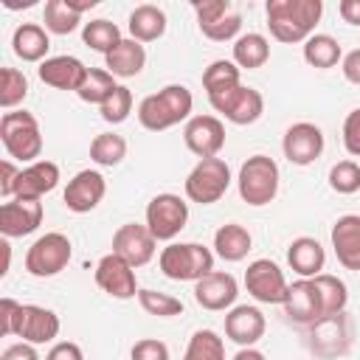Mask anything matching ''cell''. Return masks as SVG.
<instances>
[{
    "label": "cell",
    "instance_id": "ffe728a7",
    "mask_svg": "<svg viewBox=\"0 0 360 360\" xmlns=\"http://www.w3.org/2000/svg\"><path fill=\"white\" fill-rule=\"evenodd\" d=\"M329 239H332L338 264L346 270H360V214L338 217Z\"/></svg>",
    "mask_w": 360,
    "mask_h": 360
},
{
    "label": "cell",
    "instance_id": "11a10c76",
    "mask_svg": "<svg viewBox=\"0 0 360 360\" xmlns=\"http://www.w3.org/2000/svg\"><path fill=\"white\" fill-rule=\"evenodd\" d=\"M3 6H6V8H31L34 0H22V3H20V0H3Z\"/></svg>",
    "mask_w": 360,
    "mask_h": 360
},
{
    "label": "cell",
    "instance_id": "60d3db41",
    "mask_svg": "<svg viewBox=\"0 0 360 360\" xmlns=\"http://www.w3.org/2000/svg\"><path fill=\"white\" fill-rule=\"evenodd\" d=\"M329 188L338 194L360 191V163L357 160H338L329 169Z\"/></svg>",
    "mask_w": 360,
    "mask_h": 360
},
{
    "label": "cell",
    "instance_id": "1f68e13d",
    "mask_svg": "<svg viewBox=\"0 0 360 360\" xmlns=\"http://www.w3.org/2000/svg\"><path fill=\"white\" fill-rule=\"evenodd\" d=\"M312 284H315L318 298H321V315H323V318L340 315L343 307H346V301H349V290H346V284H343L338 276H332V273H321V276H315Z\"/></svg>",
    "mask_w": 360,
    "mask_h": 360
},
{
    "label": "cell",
    "instance_id": "7c38bea8",
    "mask_svg": "<svg viewBox=\"0 0 360 360\" xmlns=\"http://www.w3.org/2000/svg\"><path fill=\"white\" fill-rule=\"evenodd\" d=\"M281 152L292 166H309L323 155V132L318 124L298 121L287 127L281 138Z\"/></svg>",
    "mask_w": 360,
    "mask_h": 360
},
{
    "label": "cell",
    "instance_id": "277c9868",
    "mask_svg": "<svg viewBox=\"0 0 360 360\" xmlns=\"http://www.w3.org/2000/svg\"><path fill=\"white\" fill-rule=\"evenodd\" d=\"M158 264L172 281H200L214 273V253L200 242H172L160 250Z\"/></svg>",
    "mask_w": 360,
    "mask_h": 360
},
{
    "label": "cell",
    "instance_id": "b9f144b4",
    "mask_svg": "<svg viewBox=\"0 0 360 360\" xmlns=\"http://www.w3.org/2000/svg\"><path fill=\"white\" fill-rule=\"evenodd\" d=\"M239 28H242V14L239 11H228L225 17H219L217 22L200 25L202 37H208L211 42H228V39H239Z\"/></svg>",
    "mask_w": 360,
    "mask_h": 360
},
{
    "label": "cell",
    "instance_id": "e575fe53",
    "mask_svg": "<svg viewBox=\"0 0 360 360\" xmlns=\"http://www.w3.org/2000/svg\"><path fill=\"white\" fill-rule=\"evenodd\" d=\"M118 84H115V76L107 70V68H87V76H84V82L79 84V90H76V96L82 98V101H87V104H104L107 101V96L115 90Z\"/></svg>",
    "mask_w": 360,
    "mask_h": 360
},
{
    "label": "cell",
    "instance_id": "3957f363",
    "mask_svg": "<svg viewBox=\"0 0 360 360\" xmlns=\"http://www.w3.org/2000/svg\"><path fill=\"white\" fill-rule=\"evenodd\" d=\"M0 141L8 158L20 163H37L42 155V132L39 121L28 110H11L0 118Z\"/></svg>",
    "mask_w": 360,
    "mask_h": 360
},
{
    "label": "cell",
    "instance_id": "ab89813d",
    "mask_svg": "<svg viewBox=\"0 0 360 360\" xmlns=\"http://www.w3.org/2000/svg\"><path fill=\"white\" fill-rule=\"evenodd\" d=\"M98 112H101V118L107 124H124L129 118V112H132V90L127 84H118L107 96V101L98 107Z\"/></svg>",
    "mask_w": 360,
    "mask_h": 360
},
{
    "label": "cell",
    "instance_id": "6da1fadb",
    "mask_svg": "<svg viewBox=\"0 0 360 360\" xmlns=\"http://www.w3.org/2000/svg\"><path fill=\"white\" fill-rule=\"evenodd\" d=\"M270 37L278 42H307L323 14L321 0H267L264 6Z\"/></svg>",
    "mask_w": 360,
    "mask_h": 360
},
{
    "label": "cell",
    "instance_id": "f1b7e54d",
    "mask_svg": "<svg viewBox=\"0 0 360 360\" xmlns=\"http://www.w3.org/2000/svg\"><path fill=\"white\" fill-rule=\"evenodd\" d=\"M270 59V42L264 34H242L239 39H233V65L242 70H256Z\"/></svg>",
    "mask_w": 360,
    "mask_h": 360
},
{
    "label": "cell",
    "instance_id": "7a4b0ae2",
    "mask_svg": "<svg viewBox=\"0 0 360 360\" xmlns=\"http://www.w3.org/2000/svg\"><path fill=\"white\" fill-rule=\"evenodd\" d=\"M191 107H194V96L186 84H166L163 90L146 96L138 104V121L149 132H163L177 127L180 121H188Z\"/></svg>",
    "mask_w": 360,
    "mask_h": 360
},
{
    "label": "cell",
    "instance_id": "d4e9b609",
    "mask_svg": "<svg viewBox=\"0 0 360 360\" xmlns=\"http://www.w3.org/2000/svg\"><path fill=\"white\" fill-rule=\"evenodd\" d=\"M129 34L135 42H155L166 34V11L155 3H141L129 11V22H127Z\"/></svg>",
    "mask_w": 360,
    "mask_h": 360
},
{
    "label": "cell",
    "instance_id": "ee69618b",
    "mask_svg": "<svg viewBox=\"0 0 360 360\" xmlns=\"http://www.w3.org/2000/svg\"><path fill=\"white\" fill-rule=\"evenodd\" d=\"M194 14H197V25H208V22H217L219 17H225L231 11V3L228 0H197L191 3Z\"/></svg>",
    "mask_w": 360,
    "mask_h": 360
},
{
    "label": "cell",
    "instance_id": "7dc6e473",
    "mask_svg": "<svg viewBox=\"0 0 360 360\" xmlns=\"http://www.w3.org/2000/svg\"><path fill=\"white\" fill-rule=\"evenodd\" d=\"M17 177H20V169H17L11 160H3V163H0V194H3L6 200H14Z\"/></svg>",
    "mask_w": 360,
    "mask_h": 360
},
{
    "label": "cell",
    "instance_id": "836d02e7",
    "mask_svg": "<svg viewBox=\"0 0 360 360\" xmlns=\"http://www.w3.org/2000/svg\"><path fill=\"white\" fill-rule=\"evenodd\" d=\"M121 39H124V37H121L118 25H115V22H110V20H104V17L90 20V22H84V25H82V42H84L87 48H93V51L104 53V56H107V53H110Z\"/></svg>",
    "mask_w": 360,
    "mask_h": 360
},
{
    "label": "cell",
    "instance_id": "681fc988",
    "mask_svg": "<svg viewBox=\"0 0 360 360\" xmlns=\"http://www.w3.org/2000/svg\"><path fill=\"white\" fill-rule=\"evenodd\" d=\"M0 360H39V352L34 343H11L0 354Z\"/></svg>",
    "mask_w": 360,
    "mask_h": 360
},
{
    "label": "cell",
    "instance_id": "db71d44e",
    "mask_svg": "<svg viewBox=\"0 0 360 360\" xmlns=\"http://www.w3.org/2000/svg\"><path fill=\"white\" fill-rule=\"evenodd\" d=\"M70 6H73L79 14H84L87 8H96V6H98V0H70Z\"/></svg>",
    "mask_w": 360,
    "mask_h": 360
},
{
    "label": "cell",
    "instance_id": "cb8c5ba5",
    "mask_svg": "<svg viewBox=\"0 0 360 360\" xmlns=\"http://www.w3.org/2000/svg\"><path fill=\"white\" fill-rule=\"evenodd\" d=\"M287 264L301 276V278H315L323 273L326 264V250L318 239L312 236H298L287 248Z\"/></svg>",
    "mask_w": 360,
    "mask_h": 360
},
{
    "label": "cell",
    "instance_id": "f546056e",
    "mask_svg": "<svg viewBox=\"0 0 360 360\" xmlns=\"http://www.w3.org/2000/svg\"><path fill=\"white\" fill-rule=\"evenodd\" d=\"M301 53H304V62L309 68H318V70H329L338 62H343V51L338 45V39L329 37V34H312L304 42V51Z\"/></svg>",
    "mask_w": 360,
    "mask_h": 360
},
{
    "label": "cell",
    "instance_id": "44dd1931",
    "mask_svg": "<svg viewBox=\"0 0 360 360\" xmlns=\"http://www.w3.org/2000/svg\"><path fill=\"white\" fill-rule=\"evenodd\" d=\"M59 186V166L53 160H37L20 169L14 197L17 200H42L48 191Z\"/></svg>",
    "mask_w": 360,
    "mask_h": 360
},
{
    "label": "cell",
    "instance_id": "4316f807",
    "mask_svg": "<svg viewBox=\"0 0 360 360\" xmlns=\"http://www.w3.org/2000/svg\"><path fill=\"white\" fill-rule=\"evenodd\" d=\"M11 48L22 62H45L48 59V48H51V37L42 25L37 22H22L14 28L11 37Z\"/></svg>",
    "mask_w": 360,
    "mask_h": 360
},
{
    "label": "cell",
    "instance_id": "8992f818",
    "mask_svg": "<svg viewBox=\"0 0 360 360\" xmlns=\"http://www.w3.org/2000/svg\"><path fill=\"white\" fill-rule=\"evenodd\" d=\"M70 256H73L70 239L59 231H51V233H42L39 239H34V245L28 248L25 270L37 278H51V276H59L70 264Z\"/></svg>",
    "mask_w": 360,
    "mask_h": 360
},
{
    "label": "cell",
    "instance_id": "bcb514c9",
    "mask_svg": "<svg viewBox=\"0 0 360 360\" xmlns=\"http://www.w3.org/2000/svg\"><path fill=\"white\" fill-rule=\"evenodd\" d=\"M45 360H84V352L73 340H59V343L51 346V352L45 354Z\"/></svg>",
    "mask_w": 360,
    "mask_h": 360
},
{
    "label": "cell",
    "instance_id": "f35d334b",
    "mask_svg": "<svg viewBox=\"0 0 360 360\" xmlns=\"http://www.w3.org/2000/svg\"><path fill=\"white\" fill-rule=\"evenodd\" d=\"M138 304L143 307V312H149L155 318L183 315V301L169 292H160V290H138Z\"/></svg>",
    "mask_w": 360,
    "mask_h": 360
},
{
    "label": "cell",
    "instance_id": "816d5d0a",
    "mask_svg": "<svg viewBox=\"0 0 360 360\" xmlns=\"http://www.w3.org/2000/svg\"><path fill=\"white\" fill-rule=\"evenodd\" d=\"M338 14H340L343 22L360 25V0H340L338 3Z\"/></svg>",
    "mask_w": 360,
    "mask_h": 360
},
{
    "label": "cell",
    "instance_id": "4dcf8cb0",
    "mask_svg": "<svg viewBox=\"0 0 360 360\" xmlns=\"http://www.w3.org/2000/svg\"><path fill=\"white\" fill-rule=\"evenodd\" d=\"M242 84V70L233 65V59H214L205 70H202V87L208 93V98L222 96L233 87Z\"/></svg>",
    "mask_w": 360,
    "mask_h": 360
},
{
    "label": "cell",
    "instance_id": "d6a6232c",
    "mask_svg": "<svg viewBox=\"0 0 360 360\" xmlns=\"http://www.w3.org/2000/svg\"><path fill=\"white\" fill-rule=\"evenodd\" d=\"M42 22H45V31L48 34H73L82 22V14L70 6V0H48L45 8H42Z\"/></svg>",
    "mask_w": 360,
    "mask_h": 360
},
{
    "label": "cell",
    "instance_id": "c3c4849f",
    "mask_svg": "<svg viewBox=\"0 0 360 360\" xmlns=\"http://www.w3.org/2000/svg\"><path fill=\"white\" fill-rule=\"evenodd\" d=\"M17 309H20V304L14 298H0V335H14Z\"/></svg>",
    "mask_w": 360,
    "mask_h": 360
},
{
    "label": "cell",
    "instance_id": "7bdbcfd3",
    "mask_svg": "<svg viewBox=\"0 0 360 360\" xmlns=\"http://www.w3.org/2000/svg\"><path fill=\"white\" fill-rule=\"evenodd\" d=\"M129 360H169V346L158 338H141L135 340Z\"/></svg>",
    "mask_w": 360,
    "mask_h": 360
},
{
    "label": "cell",
    "instance_id": "9c48e42d",
    "mask_svg": "<svg viewBox=\"0 0 360 360\" xmlns=\"http://www.w3.org/2000/svg\"><path fill=\"white\" fill-rule=\"evenodd\" d=\"M245 287L259 304H284L290 284H287V278L276 262L256 259L245 270Z\"/></svg>",
    "mask_w": 360,
    "mask_h": 360
},
{
    "label": "cell",
    "instance_id": "9a60e30c",
    "mask_svg": "<svg viewBox=\"0 0 360 360\" xmlns=\"http://www.w3.org/2000/svg\"><path fill=\"white\" fill-rule=\"evenodd\" d=\"M96 284L107 295H112L118 301H127V298H135L138 295L135 267L129 262H124L121 256H115L112 250L98 259V264H96Z\"/></svg>",
    "mask_w": 360,
    "mask_h": 360
},
{
    "label": "cell",
    "instance_id": "f907efd6",
    "mask_svg": "<svg viewBox=\"0 0 360 360\" xmlns=\"http://www.w3.org/2000/svg\"><path fill=\"white\" fill-rule=\"evenodd\" d=\"M340 70H343L346 82H352V84H360V48H354V51H349V53L343 56V62H340Z\"/></svg>",
    "mask_w": 360,
    "mask_h": 360
},
{
    "label": "cell",
    "instance_id": "d6986e66",
    "mask_svg": "<svg viewBox=\"0 0 360 360\" xmlns=\"http://www.w3.org/2000/svg\"><path fill=\"white\" fill-rule=\"evenodd\" d=\"M264 329H267V321L259 307L239 304V307H231V312L225 315V338L242 349L259 343L264 338Z\"/></svg>",
    "mask_w": 360,
    "mask_h": 360
},
{
    "label": "cell",
    "instance_id": "f5cc1de1",
    "mask_svg": "<svg viewBox=\"0 0 360 360\" xmlns=\"http://www.w3.org/2000/svg\"><path fill=\"white\" fill-rule=\"evenodd\" d=\"M231 360H264V354L259 352V349H253V346H248V349H239Z\"/></svg>",
    "mask_w": 360,
    "mask_h": 360
},
{
    "label": "cell",
    "instance_id": "ba28073f",
    "mask_svg": "<svg viewBox=\"0 0 360 360\" xmlns=\"http://www.w3.org/2000/svg\"><path fill=\"white\" fill-rule=\"evenodd\" d=\"M188 222V202L180 194L163 191L155 194L146 205V228L152 231V236L158 242H172Z\"/></svg>",
    "mask_w": 360,
    "mask_h": 360
},
{
    "label": "cell",
    "instance_id": "484cf974",
    "mask_svg": "<svg viewBox=\"0 0 360 360\" xmlns=\"http://www.w3.org/2000/svg\"><path fill=\"white\" fill-rule=\"evenodd\" d=\"M146 65V48L141 42H135L132 37L129 39H121L107 56H104V68L118 76V79H132L143 70Z\"/></svg>",
    "mask_w": 360,
    "mask_h": 360
},
{
    "label": "cell",
    "instance_id": "603a6c76",
    "mask_svg": "<svg viewBox=\"0 0 360 360\" xmlns=\"http://www.w3.org/2000/svg\"><path fill=\"white\" fill-rule=\"evenodd\" d=\"M284 315L295 323H315L321 321V298L318 290L312 284V278H298L287 287V298H284Z\"/></svg>",
    "mask_w": 360,
    "mask_h": 360
},
{
    "label": "cell",
    "instance_id": "83f0119b",
    "mask_svg": "<svg viewBox=\"0 0 360 360\" xmlns=\"http://www.w3.org/2000/svg\"><path fill=\"white\" fill-rule=\"evenodd\" d=\"M253 245V236L239 222H225L214 233V253L225 262H242Z\"/></svg>",
    "mask_w": 360,
    "mask_h": 360
},
{
    "label": "cell",
    "instance_id": "ac0fdd59",
    "mask_svg": "<svg viewBox=\"0 0 360 360\" xmlns=\"http://www.w3.org/2000/svg\"><path fill=\"white\" fill-rule=\"evenodd\" d=\"M42 225V202L39 200H6L0 205V231L8 239L28 236Z\"/></svg>",
    "mask_w": 360,
    "mask_h": 360
},
{
    "label": "cell",
    "instance_id": "5b68a950",
    "mask_svg": "<svg viewBox=\"0 0 360 360\" xmlns=\"http://www.w3.org/2000/svg\"><path fill=\"white\" fill-rule=\"evenodd\" d=\"M278 166L273 158L267 155H250L242 169H239V177H236V186H239V197L248 202V205H270L278 194Z\"/></svg>",
    "mask_w": 360,
    "mask_h": 360
},
{
    "label": "cell",
    "instance_id": "74e56055",
    "mask_svg": "<svg viewBox=\"0 0 360 360\" xmlns=\"http://www.w3.org/2000/svg\"><path fill=\"white\" fill-rule=\"evenodd\" d=\"M28 96V79L22 70L17 68H3L0 70V107L6 112H11L14 107H20Z\"/></svg>",
    "mask_w": 360,
    "mask_h": 360
},
{
    "label": "cell",
    "instance_id": "7402d4cb",
    "mask_svg": "<svg viewBox=\"0 0 360 360\" xmlns=\"http://www.w3.org/2000/svg\"><path fill=\"white\" fill-rule=\"evenodd\" d=\"M37 73H39V79H42L48 87H53V90H73V93H76L79 84H82L84 76H87V68H84L82 59L62 53V56H48V59L37 68Z\"/></svg>",
    "mask_w": 360,
    "mask_h": 360
},
{
    "label": "cell",
    "instance_id": "8fae6325",
    "mask_svg": "<svg viewBox=\"0 0 360 360\" xmlns=\"http://www.w3.org/2000/svg\"><path fill=\"white\" fill-rule=\"evenodd\" d=\"M59 329H62V323L53 309L39 307V304H20L17 321H14V335L22 338V343H34V346L51 343L59 335Z\"/></svg>",
    "mask_w": 360,
    "mask_h": 360
},
{
    "label": "cell",
    "instance_id": "30bf717a",
    "mask_svg": "<svg viewBox=\"0 0 360 360\" xmlns=\"http://www.w3.org/2000/svg\"><path fill=\"white\" fill-rule=\"evenodd\" d=\"M211 101V107L217 110V112H222L231 124H236V127H248V124H253V121H259L262 118V112H264V98H262V93L256 90V87H245V84H239V87H233V90H228V93H222V96H214V98H208Z\"/></svg>",
    "mask_w": 360,
    "mask_h": 360
},
{
    "label": "cell",
    "instance_id": "d590c367",
    "mask_svg": "<svg viewBox=\"0 0 360 360\" xmlns=\"http://www.w3.org/2000/svg\"><path fill=\"white\" fill-rule=\"evenodd\" d=\"M127 158V141L115 132H101L90 141V160L98 166H118Z\"/></svg>",
    "mask_w": 360,
    "mask_h": 360
},
{
    "label": "cell",
    "instance_id": "f6af8a7d",
    "mask_svg": "<svg viewBox=\"0 0 360 360\" xmlns=\"http://www.w3.org/2000/svg\"><path fill=\"white\" fill-rule=\"evenodd\" d=\"M343 146L352 158H360V107H354L343 121Z\"/></svg>",
    "mask_w": 360,
    "mask_h": 360
},
{
    "label": "cell",
    "instance_id": "4fadbf2b",
    "mask_svg": "<svg viewBox=\"0 0 360 360\" xmlns=\"http://www.w3.org/2000/svg\"><path fill=\"white\" fill-rule=\"evenodd\" d=\"M183 141L200 160L217 158L225 146V127L217 115H191L183 127Z\"/></svg>",
    "mask_w": 360,
    "mask_h": 360
},
{
    "label": "cell",
    "instance_id": "e0dca14e",
    "mask_svg": "<svg viewBox=\"0 0 360 360\" xmlns=\"http://www.w3.org/2000/svg\"><path fill=\"white\" fill-rule=\"evenodd\" d=\"M236 295H239V284L225 270H214V273L202 276L200 281H194V301L202 309H208V312L231 309L233 301H236Z\"/></svg>",
    "mask_w": 360,
    "mask_h": 360
},
{
    "label": "cell",
    "instance_id": "8d00e7d4",
    "mask_svg": "<svg viewBox=\"0 0 360 360\" xmlns=\"http://www.w3.org/2000/svg\"><path fill=\"white\" fill-rule=\"evenodd\" d=\"M183 360H225V343L214 329H197L188 338Z\"/></svg>",
    "mask_w": 360,
    "mask_h": 360
},
{
    "label": "cell",
    "instance_id": "2e32d148",
    "mask_svg": "<svg viewBox=\"0 0 360 360\" xmlns=\"http://www.w3.org/2000/svg\"><path fill=\"white\" fill-rule=\"evenodd\" d=\"M104 194H107V180H104V174L96 172V169H82V172H76V174L68 180L62 200H65L68 211H73V214H87V211H93V208L104 200Z\"/></svg>",
    "mask_w": 360,
    "mask_h": 360
},
{
    "label": "cell",
    "instance_id": "5bb4252c",
    "mask_svg": "<svg viewBox=\"0 0 360 360\" xmlns=\"http://www.w3.org/2000/svg\"><path fill=\"white\" fill-rule=\"evenodd\" d=\"M155 250H158V239L152 236V231L146 225L127 222L112 233V253L121 256L124 262H129L132 267L149 264Z\"/></svg>",
    "mask_w": 360,
    "mask_h": 360
},
{
    "label": "cell",
    "instance_id": "52a82bcc",
    "mask_svg": "<svg viewBox=\"0 0 360 360\" xmlns=\"http://www.w3.org/2000/svg\"><path fill=\"white\" fill-rule=\"evenodd\" d=\"M231 186V169L222 158H205L197 160V166L186 177V197L200 205H211L225 197Z\"/></svg>",
    "mask_w": 360,
    "mask_h": 360
}]
</instances>
